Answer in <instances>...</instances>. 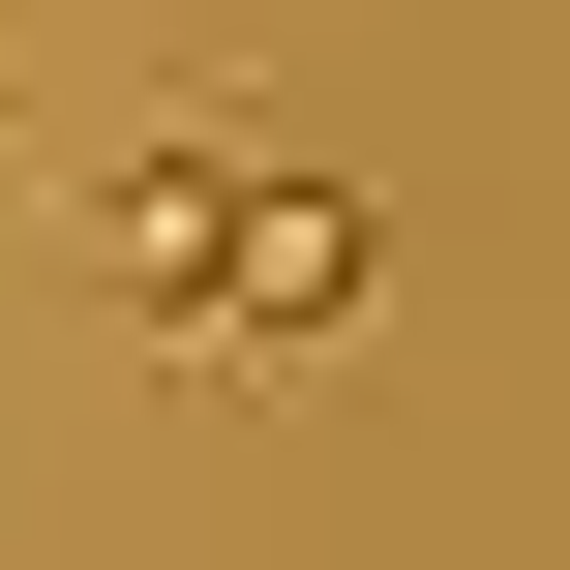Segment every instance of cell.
Returning <instances> with one entry per match:
<instances>
[{"label":"cell","mask_w":570,"mask_h":570,"mask_svg":"<svg viewBox=\"0 0 570 570\" xmlns=\"http://www.w3.org/2000/svg\"><path fill=\"white\" fill-rule=\"evenodd\" d=\"M361 301H391V210H361L331 150H240L210 240H180V301H150V361H331Z\"/></svg>","instance_id":"cell-1"},{"label":"cell","mask_w":570,"mask_h":570,"mask_svg":"<svg viewBox=\"0 0 570 570\" xmlns=\"http://www.w3.org/2000/svg\"><path fill=\"white\" fill-rule=\"evenodd\" d=\"M240 150H271V90H180V120L90 180V301H120V331L180 301V240H210V180H240Z\"/></svg>","instance_id":"cell-2"},{"label":"cell","mask_w":570,"mask_h":570,"mask_svg":"<svg viewBox=\"0 0 570 570\" xmlns=\"http://www.w3.org/2000/svg\"><path fill=\"white\" fill-rule=\"evenodd\" d=\"M0 90H30V0H0Z\"/></svg>","instance_id":"cell-3"}]
</instances>
